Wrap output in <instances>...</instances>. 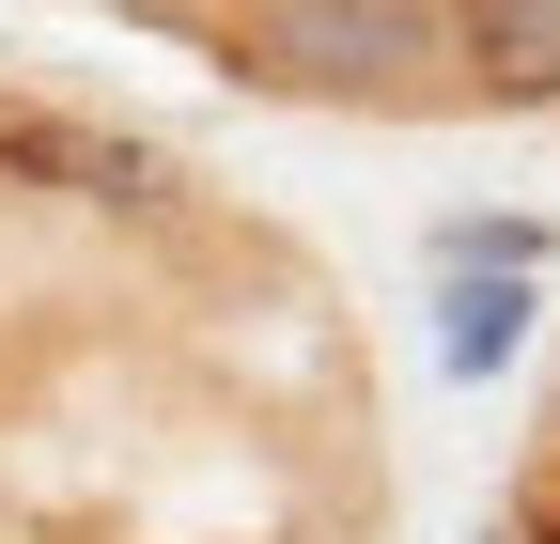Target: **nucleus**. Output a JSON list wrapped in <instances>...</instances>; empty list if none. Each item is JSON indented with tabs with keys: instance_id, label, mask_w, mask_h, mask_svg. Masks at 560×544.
I'll return each mask as SVG.
<instances>
[{
	"instance_id": "f257e3e1",
	"label": "nucleus",
	"mask_w": 560,
	"mask_h": 544,
	"mask_svg": "<svg viewBox=\"0 0 560 544\" xmlns=\"http://www.w3.org/2000/svg\"><path fill=\"white\" fill-rule=\"evenodd\" d=\"M219 62L265 79V94H312V109H436V94H467L452 0H234Z\"/></svg>"
},
{
	"instance_id": "f03ea898",
	"label": "nucleus",
	"mask_w": 560,
	"mask_h": 544,
	"mask_svg": "<svg viewBox=\"0 0 560 544\" xmlns=\"http://www.w3.org/2000/svg\"><path fill=\"white\" fill-rule=\"evenodd\" d=\"M0 172L94 202V218H172V202H187V172L156 141H109V125H79V109H0Z\"/></svg>"
},
{
	"instance_id": "7ed1b4c3",
	"label": "nucleus",
	"mask_w": 560,
	"mask_h": 544,
	"mask_svg": "<svg viewBox=\"0 0 560 544\" xmlns=\"http://www.w3.org/2000/svg\"><path fill=\"white\" fill-rule=\"evenodd\" d=\"M452 47H467L482 109H545L560 94V0H452Z\"/></svg>"
},
{
	"instance_id": "20e7f679",
	"label": "nucleus",
	"mask_w": 560,
	"mask_h": 544,
	"mask_svg": "<svg viewBox=\"0 0 560 544\" xmlns=\"http://www.w3.org/2000/svg\"><path fill=\"white\" fill-rule=\"evenodd\" d=\"M514 327H529V296H499V281L452 296V374H499V358H514Z\"/></svg>"
},
{
	"instance_id": "39448f33",
	"label": "nucleus",
	"mask_w": 560,
	"mask_h": 544,
	"mask_svg": "<svg viewBox=\"0 0 560 544\" xmlns=\"http://www.w3.org/2000/svg\"><path fill=\"white\" fill-rule=\"evenodd\" d=\"M125 16H156V32H187V47H219V32H234V0H125Z\"/></svg>"
}]
</instances>
